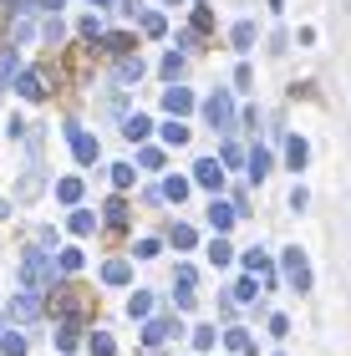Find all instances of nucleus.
<instances>
[{
    "mask_svg": "<svg viewBox=\"0 0 351 356\" xmlns=\"http://www.w3.org/2000/svg\"><path fill=\"white\" fill-rule=\"evenodd\" d=\"M51 305L67 321H82V316H92V290H76V285H56V296H51Z\"/></svg>",
    "mask_w": 351,
    "mask_h": 356,
    "instance_id": "1",
    "label": "nucleus"
},
{
    "mask_svg": "<svg viewBox=\"0 0 351 356\" xmlns=\"http://www.w3.org/2000/svg\"><path fill=\"white\" fill-rule=\"evenodd\" d=\"M21 280H26V290H46V280H51V260H46V250H31L21 260Z\"/></svg>",
    "mask_w": 351,
    "mask_h": 356,
    "instance_id": "2",
    "label": "nucleus"
},
{
    "mask_svg": "<svg viewBox=\"0 0 351 356\" xmlns=\"http://www.w3.org/2000/svg\"><path fill=\"white\" fill-rule=\"evenodd\" d=\"M204 118H209L214 133H229V127H234V107H229V97H225V92H214L209 102H204Z\"/></svg>",
    "mask_w": 351,
    "mask_h": 356,
    "instance_id": "3",
    "label": "nucleus"
},
{
    "mask_svg": "<svg viewBox=\"0 0 351 356\" xmlns=\"http://www.w3.org/2000/svg\"><path fill=\"white\" fill-rule=\"evenodd\" d=\"M285 280H291V290H311V265L300 250H285Z\"/></svg>",
    "mask_w": 351,
    "mask_h": 356,
    "instance_id": "4",
    "label": "nucleus"
},
{
    "mask_svg": "<svg viewBox=\"0 0 351 356\" xmlns=\"http://www.w3.org/2000/svg\"><path fill=\"white\" fill-rule=\"evenodd\" d=\"M67 138H72L76 163H97V138H92V133H82V127H67Z\"/></svg>",
    "mask_w": 351,
    "mask_h": 356,
    "instance_id": "5",
    "label": "nucleus"
},
{
    "mask_svg": "<svg viewBox=\"0 0 351 356\" xmlns=\"http://www.w3.org/2000/svg\"><path fill=\"white\" fill-rule=\"evenodd\" d=\"M163 107L173 112V118H183V112H194V92H188V87H179V82H173V87L163 92Z\"/></svg>",
    "mask_w": 351,
    "mask_h": 356,
    "instance_id": "6",
    "label": "nucleus"
},
{
    "mask_svg": "<svg viewBox=\"0 0 351 356\" xmlns=\"http://www.w3.org/2000/svg\"><path fill=\"white\" fill-rule=\"evenodd\" d=\"M194 184H204V188H219V184H225V168H219L214 158H204V163H194Z\"/></svg>",
    "mask_w": 351,
    "mask_h": 356,
    "instance_id": "7",
    "label": "nucleus"
},
{
    "mask_svg": "<svg viewBox=\"0 0 351 356\" xmlns=\"http://www.w3.org/2000/svg\"><path fill=\"white\" fill-rule=\"evenodd\" d=\"M234 214H239V209H234V204H219V199L209 204V224H214V229H219V234H229V229H234Z\"/></svg>",
    "mask_w": 351,
    "mask_h": 356,
    "instance_id": "8",
    "label": "nucleus"
},
{
    "mask_svg": "<svg viewBox=\"0 0 351 356\" xmlns=\"http://www.w3.org/2000/svg\"><path fill=\"white\" fill-rule=\"evenodd\" d=\"M36 311H41V300H36V290H26V296H15V300H10V316H15V321H31V316H36Z\"/></svg>",
    "mask_w": 351,
    "mask_h": 356,
    "instance_id": "9",
    "label": "nucleus"
},
{
    "mask_svg": "<svg viewBox=\"0 0 351 356\" xmlns=\"http://www.w3.org/2000/svg\"><path fill=\"white\" fill-rule=\"evenodd\" d=\"M21 97L41 102V97H46V76H41V72H26V76H21Z\"/></svg>",
    "mask_w": 351,
    "mask_h": 356,
    "instance_id": "10",
    "label": "nucleus"
},
{
    "mask_svg": "<svg viewBox=\"0 0 351 356\" xmlns=\"http://www.w3.org/2000/svg\"><path fill=\"white\" fill-rule=\"evenodd\" d=\"M270 168H275V158H270L265 148H254V153H250V178H254V184H260V178H265Z\"/></svg>",
    "mask_w": 351,
    "mask_h": 356,
    "instance_id": "11",
    "label": "nucleus"
},
{
    "mask_svg": "<svg viewBox=\"0 0 351 356\" xmlns=\"http://www.w3.org/2000/svg\"><path fill=\"white\" fill-rule=\"evenodd\" d=\"M168 336H173V326H168V321H148V326H142V341H148V346L168 341Z\"/></svg>",
    "mask_w": 351,
    "mask_h": 356,
    "instance_id": "12",
    "label": "nucleus"
},
{
    "mask_svg": "<svg viewBox=\"0 0 351 356\" xmlns=\"http://www.w3.org/2000/svg\"><path fill=\"white\" fill-rule=\"evenodd\" d=\"M127 275H133V270H127L122 260H107V265H102V280H107V285H127Z\"/></svg>",
    "mask_w": 351,
    "mask_h": 356,
    "instance_id": "13",
    "label": "nucleus"
},
{
    "mask_svg": "<svg viewBox=\"0 0 351 356\" xmlns=\"http://www.w3.org/2000/svg\"><path fill=\"white\" fill-rule=\"evenodd\" d=\"M148 127H153V122H148V118H142V112H133V118H127V122H122V133H127V138H133V143H138V138H148Z\"/></svg>",
    "mask_w": 351,
    "mask_h": 356,
    "instance_id": "14",
    "label": "nucleus"
},
{
    "mask_svg": "<svg viewBox=\"0 0 351 356\" xmlns=\"http://www.w3.org/2000/svg\"><path fill=\"white\" fill-rule=\"evenodd\" d=\"M285 158H291V168H306V158H311L306 138H291V148H285Z\"/></svg>",
    "mask_w": 351,
    "mask_h": 356,
    "instance_id": "15",
    "label": "nucleus"
},
{
    "mask_svg": "<svg viewBox=\"0 0 351 356\" xmlns=\"http://www.w3.org/2000/svg\"><path fill=\"white\" fill-rule=\"evenodd\" d=\"M209 260H214V265H229V260H234V245H229L225 234H219L214 245H209Z\"/></svg>",
    "mask_w": 351,
    "mask_h": 356,
    "instance_id": "16",
    "label": "nucleus"
},
{
    "mask_svg": "<svg viewBox=\"0 0 351 356\" xmlns=\"http://www.w3.org/2000/svg\"><path fill=\"white\" fill-rule=\"evenodd\" d=\"M0 351H10V356H26V336H21V331H0Z\"/></svg>",
    "mask_w": 351,
    "mask_h": 356,
    "instance_id": "17",
    "label": "nucleus"
},
{
    "mask_svg": "<svg viewBox=\"0 0 351 356\" xmlns=\"http://www.w3.org/2000/svg\"><path fill=\"white\" fill-rule=\"evenodd\" d=\"M56 199H61V204H76V199H82V184H76V178H61V184H56Z\"/></svg>",
    "mask_w": 351,
    "mask_h": 356,
    "instance_id": "18",
    "label": "nucleus"
},
{
    "mask_svg": "<svg viewBox=\"0 0 351 356\" xmlns=\"http://www.w3.org/2000/svg\"><path fill=\"white\" fill-rule=\"evenodd\" d=\"M163 199L183 204V199H188V178H168V184H163Z\"/></svg>",
    "mask_w": 351,
    "mask_h": 356,
    "instance_id": "19",
    "label": "nucleus"
},
{
    "mask_svg": "<svg viewBox=\"0 0 351 356\" xmlns=\"http://www.w3.org/2000/svg\"><path fill=\"white\" fill-rule=\"evenodd\" d=\"M102 46L113 56H127V51H133V36H122V31H117V36H102Z\"/></svg>",
    "mask_w": 351,
    "mask_h": 356,
    "instance_id": "20",
    "label": "nucleus"
},
{
    "mask_svg": "<svg viewBox=\"0 0 351 356\" xmlns=\"http://www.w3.org/2000/svg\"><path fill=\"white\" fill-rule=\"evenodd\" d=\"M117 76H122V82H138V76H142V56H122Z\"/></svg>",
    "mask_w": 351,
    "mask_h": 356,
    "instance_id": "21",
    "label": "nucleus"
},
{
    "mask_svg": "<svg viewBox=\"0 0 351 356\" xmlns=\"http://www.w3.org/2000/svg\"><path fill=\"white\" fill-rule=\"evenodd\" d=\"M163 143H179V148H183V143H188V127H183L179 118H173V122H163Z\"/></svg>",
    "mask_w": 351,
    "mask_h": 356,
    "instance_id": "22",
    "label": "nucleus"
},
{
    "mask_svg": "<svg viewBox=\"0 0 351 356\" xmlns=\"http://www.w3.org/2000/svg\"><path fill=\"white\" fill-rule=\"evenodd\" d=\"M92 229H97V219H92L87 209H76L72 214V234H92Z\"/></svg>",
    "mask_w": 351,
    "mask_h": 356,
    "instance_id": "23",
    "label": "nucleus"
},
{
    "mask_svg": "<svg viewBox=\"0 0 351 356\" xmlns=\"http://www.w3.org/2000/svg\"><path fill=\"white\" fill-rule=\"evenodd\" d=\"M15 76V46H6V51H0V87H6Z\"/></svg>",
    "mask_w": 351,
    "mask_h": 356,
    "instance_id": "24",
    "label": "nucleus"
},
{
    "mask_svg": "<svg viewBox=\"0 0 351 356\" xmlns=\"http://www.w3.org/2000/svg\"><path fill=\"white\" fill-rule=\"evenodd\" d=\"M234 46H239V51H250V46H254V26H250V21L234 26Z\"/></svg>",
    "mask_w": 351,
    "mask_h": 356,
    "instance_id": "25",
    "label": "nucleus"
},
{
    "mask_svg": "<svg viewBox=\"0 0 351 356\" xmlns=\"http://www.w3.org/2000/svg\"><path fill=\"white\" fill-rule=\"evenodd\" d=\"M113 351H117V341H113L107 331H97V336H92V356H113Z\"/></svg>",
    "mask_w": 351,
    "mask_h": 356,
    "instance_id": "26",
    "label": "nucleus"
},
{
    "mask_svg": "<svg viewBox=\"0 0 351 356\" xmlns=\"http://www.w3.org/2000/svg\"><path fill=\"white\" fill-rule=\"evenodd\" d=\"M127 311H133V316H148V311H153V296H148V290H138V296L127 300Z\"/></svg>",
    "mask_w": 351,
    "mask_h": 356,
    "instance_id": "27",
    "label": "nucleus"
},
{
    "mask_svg": "<svg viewBox=\"0 0 351 356\" xmlns=\"http://www.w3.org/2000/svg\"><path fill=\"white\" fill-rule=\"evenodd\" d=\"M163 76H168V82H179V76H183V56H179V51L163 56Z\"/></svg>",
    "mask_w": 351,
    "mask_h": 356,
    "instance_id": "28",
    "label": "nucleus"
},
{
    "mask_svg": "<svg viewBox=\"0 0 351 356\" xmlns=\"http://www.w3.org/2000/svg\"><path fill=\"white\" fill-rule=\"evenodd\" d=\"M107 224H127V204L122 199H107Z\"/></svg>",
    "mask_w": 351,
    "mask_h": 356,
    "instance_id": "29",
    "label": "nucleus"
},
{
    "mask_svg": "<svg viewBox=\"0 0 351 356\" xmlns=\"http://www.w3.org/2000/svg\"><path fill=\"white\" fill-rule=\"evenodd\" d=\"M173 245H179V250H194V229H188V224H173Z\"/></svg>",
    "mask_w": 351,
    "mask_h": 356,
    "instance_id": "30",
    "label": "nucleus"
},
{
    "mask_svg": "<svg viewBox=\"0 0 351 356\" xmlns=\"http://www.w3.org/2000/svg\"><path fill=\"white\" fill-rule=\"evenodd\" d=\"M254 296H260V280H239L234 285V300H254Z\"/></svg>",
    "mask_w": 351,
    "mask_h": 356,
    "instance_id": "31",
    "label": "nucleus"
},
{
    "mask_svg": "<svg viewBox=\"0 0 351 356\" xmlns=\"http://www.w3.org/2000/svg\"><path fill=\"white\" fill-rule=\"evenodd\" d=\"M133 178H138V173L127 168V163H117V168H113V184H117V188H133Z\"/></svg>",
    "mask_w": 351,
    "mask_h": 356,
    "instance_id": "32",
    "label": "nucleus"
},
{
    "mask_svg": "<svg viewBox=\"0 0 351 356\" xmlns=\"http://www.w3.org/2000/svg\"><path fill=\"white\" fill-rule=\"evenodd\" d=\"M142 31H148V36H163V15L148 10V15H142Z\"/></svg>",
    "mask_w": 351,
    "mask_h": 356,
    "instance_id": "33",
    "label": "nucleus"
},
{
    "mask_svg": "<svg viewBox=\"0 0 351 356\" xmlns=\"http://www.w3.org/2000/svg\"><path fill=\"white\" fill-rule=\"evenodd\" d=\"M56 346L72 351V346H76V326H61V331H56Z\"/></svg>",
    "mask_w": 351,
    "mask_h": 356,
    "instance_id": "34",
    "label": "nucleus"
},
{
    "mask_svg": "<svg viewBox=\"0 0 351 356\" xmlns=\"http://www.w3.org/2000/svg\"><path fill=\"white\" fill-rule=\"evenodd\" d=\"M225 341H229V351H250V336H245V331H239V326H234V331L225 336Z\"/></svg>",
    "mask_w": 351,
    "mask_h": 356,
    "instance_id": "35",
    "label": "nucleus"
},
{
    "mask_svg": "<svg viewBox=\"0 0 351 356\" xmlns=\"http://www.w3.org/2000/svg\"><path fill=\"white\" fill-rule=\"evenodd\" d=\"M61 270H82V250H61Z\"/></svg>",
    "mask_w": 351,
    "mask_h": 356,
    "instance_id": "36",
    "label": "nucleus"
},
{
    "mask_svg": "<svg viewBox=\"0 0 351 356\" xmlns=\"http://www.w3.org/2000/svg\"><path fill=\"white\" fill-rule=\"evenodd\" d=\"M82 36H87V41L102 36V21H97V15H87V21H82Z\"/></svg>",
    "mask_w": 351,
    "mask_h": 356,
    "instance_id": "37",
    "label": "nucleus"
},
{
    "mask_svg": "<svg viewBox=\"0 0 351 356\" xmlns=\"http://www.w3.org/2000/svg\"><path fill=\"white\" fill-rule=\"evenodd\" d=\"M194 280H199V270H194V265H179V285L194 290Z\"/></svg>",
    "mask_w": 351,
    "mask_h": 356,
    "instance_id": "38",
    "label": "nucleus"
},
{
    "mask_svg": "<svg viewBox=\"0 0 351 356\" xmlns=\"http://www.w3.org/2000/svg\"><path fill=\"white\" fill-rule=\"evenodd\" d=\"M194 346H199V351H209V346H214V331H209V326H199V331H194Z\"/></svg>",
    "mask_w": 351,
    "mask_h": 356,
    "instance_id": "39",
    "label": "nucleus"
},
{
    "mask_svg": "<svg viewBox=\"0 0 351 356\" xmlns=\"http://www.w3.org/2000/svg\"><path fill=\"white\" fill-rule=\"evenodd\" d=\"M142 168H163V153H158V148H142Z\"/></svg>",
    "mask_w": 351,
    "mask_h": 356,
    "instance_id": "40",
    "label": "nucleus"
},
{
    "mask_svg": "<svg viewBox=\"0 0 351 356\" xmlns=\"http://www.w3.org/2000/svg\"><path fill=\"white\" fill-rule=\"evenodd\" d=\"M270 336H291V321H285V316H270Z\"/></svg>",
    "mask_w": 351,
    "mask_h": 356,
    "instance_id": "41",
    "label": "nucleus"
},
{
    "mask_svg": "<svg viewBox=\"0 0 351 356\" xmlns=\"http://www.w3.org/2000/svg\"><path fill=\"white\" fill-rule=\"evenodd\" d=\"M270 10H285V0H270Z\"/></svg>",
    "mask_w": 351,
    "mask_h": 356,
    "instance_id": "42",
    "label": "nucleus"
},
{
    "mask_svg": "<svg viewBox=\"0 0 351 356\" xmlns=\"http://www.w3.org/2000/svg\"><path fill=\"white\" fill-rule=\"evenodd\" d=\"M92 6H113V0H92Z\"/></svg>",
    "mask_w": 351,
    "mask_h": 356,
    "instance_id": "43",
    "label": "nucleus"
},
{
    "mask_svg": "<svg viewBox=\"0 0 351 356\" xmlns=\"http://www.w3.org/2000/svg\"><path fill=\"white\" fill-rule=\"evenodd\" d=\"M168 6H179V0H168Z\"/></svg>",
    "mask_w": 351,
    "mask_h": 356,
    "instance_id": "44",
    "label": "nucleus"
}]
</instances>
